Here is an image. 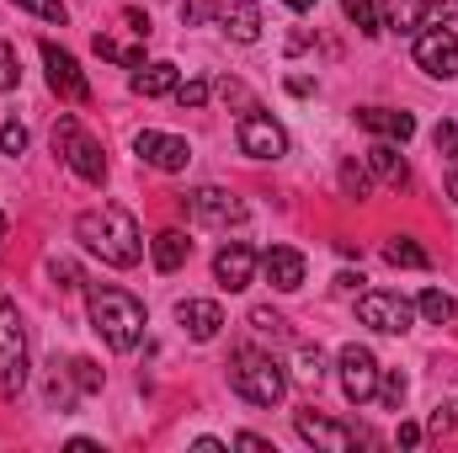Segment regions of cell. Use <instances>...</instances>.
Here are the masks:
<instances>
[{
	"label": "cell",
	"instance_id": "74e56055",
	"mask_svg": "<svg viewBox=\"0 0 458 453\" xmlns=\"http://www.w3.org/2000/svg\"><path fill=\"white\" fill-rule=\"evenodd\" d=\"M48 272H54V283H59V288H81V267H75V261H59V256H54V261H48Z\"/></svg>",
	"mask_w": 458,
	"mask_h": 453
},
{
	"label": "cell",
	"instance_id": "f6af8a7d",
	"mask_svg": "<svg viewBox=\"0 0 458 453\" xmlns=\"http://www.w3.org/2000/svg\"><path fill=\"white\" fill-rule=\"evenodd\" d=\"M192 449H198V453H225V443H219V438H198Z\"/></svg>",
	"mask_w": 458,
	"mask_h": 453
},
{
	"label": "cell",
	"instance_id": "9a60e30c",
	"mask_svg": "<svg viewBox=\"0 0 458 453\" xmlns=\"http://www.w3.org/2000/svg\"><path fill=\"white\" fill-rule=\"evenodd\" d=\"M261 272H267V283H272L277 294H293V288H304V251H293V245H267V251H261Z\"/></svg>",
	"mask_w": 458,
	"mask_h": 453
},
{
	"label": "cell",
	"instance_id": "ffe728a7",
	"mask_svg": "<svg viewBox=\"0 0 458 453\" xmlns=\"http://www.w3.org/2000/svg\"><path fill=\"white\" fill-rule=\"evenodd\" d=\"M187 256H192V240H187L182 229H160V235L149 240V261H155V272H182Z\"/></svg>",
	"mask_w": 458,
	"mask_h": 453
},
{
	"label": "cell",
	"instance_id": "484cf974",
	"mask_svg": "<svg viewBox=\"0 0 458 453\" xmlns=\"http://www.w3.org/2000/svg\"><path fill=\"white\" fill-rule=\"evenodd\" d=\"M91 43H97V54H102V59H117L123 70H144V48H123V43H113L107 32H97Z\"/></svg>",
	"mask_w": 458,
	"mask_h": 453
},
{
	"label": "cell",
	"instance_id": "ee69618b",
	"mask_svg": "<svg viewBox=\"0 0 458 453\" xmlns=\"http://www.w3.org/2000/svg\"><path fill=\"white\" fill-rule=\"evenodd\" d=\"M48 400H54V406H59V411H64V406H70V389H64V384H59V379H54V384H48Z\"/></svg>",
	"mask_w": 458,
	"mask_h": 453
},
{
	"label": "cell",
	"instance_id": "30bf717a",
	"mask_svg": "<svg viewBox=\"0 0 458 453\" xmlns=\"http://www.w3.org/2000/svg\"><path fill=\"white\" fill-rule=\"evenodd\" d=\"M416 70H427L432 81H454L458 75V32L454 27L416 32Z\"/></svg>",
	"mask_w": 458,
	"mask_h": 453
},
{
	"label": "cell",
	"instance_id": "603a6c76",
	"mask_svg": "<svg viewBox=\"0 0 458 453\" xmlns=\"http://www.w3.org/2000/svg\"><path fill=\"white\" fill-rule=\"evenodd\" d=\"M384 27L389 32H421L427 27V0H389L384 5Z\"/></svg>",
	"mask_w": 458,
	"mask_h": 453
},
{
	"label": "cell",
	"instance_id": "8fae6325",
	"mask_svg": "<svg viewBox=\"0 0 458 453\" xmlns=\"http://www.w3.org/2000/svg\"><path fill=\"white\" fill-rule=\"evenodd\" d=\"M43 70H48V91L59 102H91V81L75 64V54H64L59 43H43Z\"/></svg>",
	"mask_w": 458,
	"mask_h": 453
},
{
	"label": "cell",
	"instance_id": "52a82bcc",
	"mask_svg": "<svg viewBox=\"0 0 458 453\" xmlns=\"http://www.w3.org/2000/svg\"><path fill=\"white\" fill-rule=\"evenodd\" d=\"M234 139H240V155H250V160H283L288 155V128L272 113H261V107H250V113L240 117Z\"/></svg>",
	"mask_w": 458,
	"mask_h": 453
},
{
	"label": "cell",
	"instance_id": "6da1fadb",
	"mask_svg": "<svg viewBox=\"0 0 458 453\" xmlns=\"http://www.w3.org/2000/svg\"><path fill=\"white\" fill-rule=\"evenodd\" d=\"M75 240L102 256L107 267H139L144 261V235H139V219L123 209V203H102V209H86L75 219Z\"/></svg>",
	"mask_w": 458,
	"mask_h": 453
},
{
	"label": "cell",
	"instance_id": "4dcf8cb0",
	"mask_svg": "<svg viewBox=\"0 0 458 453\" xmlns=\"http://www.w3.org/2000/svg\"><path fill=\"white\" fill-rule=\"evenodd\" d=\"M299 379L304 384H320L326 379V352L320 346H299Z\"/></svg>",
	"mask_w": 458,
	"mask_h": 453
},
{
	"label": "cell",
	"instance_id": "2e32d148",
	"mask_svg": "<svg viewBox=\"0 0 458 453\" xmlns=\"http://www.w3.org/2000/svg\"><path fill=\"white\" fill-rule=\"evenodd\" d=\"M405 144H394V139H378L368 155H362V166L373 171V182H384V187H405L411 182V166H405V155H400Z\"/></svg>",
	"mask_w": 458,
	"mask_h": 453
},
{
	"label": "cell",
	"instance_id": "7dc6e473",
	"mask_svg": "<svg viewBox=\"0 0 458 453\" xmlns=\"http://www.w3.org/2000/svg\"><path fill=\"white\" fill-rule=\"evenodd\" d=\"M448 198H454V203H458V171H454V182H448Z\"/></svg>",
	"mask_w": 458,
	"mask_h": 453
},
{
	"label": "cell",
	"instance_id": "d6a6232c",
	"mask_svg": "<svg viewBox=\"0 0 458 453\" xmlns=\"http://www.w3.org/2000/svg\"><path fill=\"white\" fill-rule=\"evenodd\" d=\"M11 5H21V11H32V16H43V21H54V27H64V0H11Z\"/></svg>",
	"mask_w": 458,
	"mask_h": 453
},
{
	"label": "cell",
	"instance_id": "8992f818",
	"mask_svg": "<svg viewBox=\"0 0 458 453\" xmlns=\"http://www.w3.org/2000/svg\"><path fill=\"white\" fill-rule=\"evenodd\" d=\"M357 321L373 326V331H384V337H405L416 326V304L400 299V294H389V288H373V294H357Z\"/></svg>",
	"mask_w": 458,
	"mask_h": 453
},
{
	"label": "cell",
	"instance_id": "ab89813d",
	"mask_svg": "<svg viewBox=\"0 0 458 453\" xmlns=\"http://www.w3.org/2000/svg\"><path fill=\"white\" fill-rule=\"evenodd\" d=\"M234 449H250V453H272V443L261 432H234Z\"/></svg>",
	"mask_w": 458,
	"mask_h": 453
},
{
	"label": "cell",
	"instance_id": "4fadbf2b",
	"mask_svg": "<svg viewBox=\"0 0 458 453\" xmlns=\"http://www.w3.org/2000/svg\"><path fill=\"white\" fill-rule=\"evenodd\" d=\"M293 427H299L304 443H315L320 453H352L357 443H362L357 427H342V422H331V416H320V411H299Z\"/></svg>",
	"mask_w": 458,
	"mask_h": 453
},
{
	"label": "cell",
	"instance_id": "277c9868",
	"mask_svg": "<svg viewBox=\"0 0 458 453\" xmlns=\"http://www.w3.org/2000/svg\"><path fill=\"white\" fill-rule=\"evenodd\" d=\"M54 155H59L86 187H102V182H107V155H102V144H97L75 117H59V123H54Z\"/></svg>",
	"mask_w": 458,
	"mask_h": 453
},
{
	"label": "cell",
	"instance_id": "ba28073f",
	"mask_svg": "<svg viewBox=\"0 0 458 453\" xmlns=\"http://www.w3.org/2000/svg\"><path fill=\"white\" fill-rule=\"evenodd\" d=\"M187 219L192 225H208V229H229V225H245V203L229 192V187H198L182 198Z\"/></svg>",
	"mask_w": 458,
	"mask_h": 453
},
{
	"label": "cell",
	"instance_id": "bcb514c9",
	"mask_svg": "<svg viewBox=\"0 0 458 453\" xmlns=\"http://www.w3.org/2000/svg\"><path fill=\"white\" fill-rule=\"evenodd\" d=\"M288 11H315V0H283Z\"/></svg>",
	"mask_w": 458,
	"mask_h": 453
},
{
	"label": "cell",
	"instance_id": "d590c367",
	"mask_svg": "<svg viewBox=\"0 0 458 453\" xmlns=\"http://www.w3.org/2000/svg\"><path fill=\"white\" fill-rule=\"evenodd\" d=\"M437 155H448V166H458V123H437Z\"/></svg>",
	"mask_w": 458,
	"mask_h": 453
},
{
	"label": "cell",
	"instance_id": "7402d4cb",
	"mask_svg": "<svg viewBox=\"0 0 458 453\" xmlns=\"http://www.w3.org/2000/svg\"><path fill=\"white\" fill-rule=\"evenodd\" d=\"M384 261L389 267H405V272H427L432 267V256L411 240V235H389V245H384Z\"/></svg>",
	"mask_w": 458,
	"mask_h": 453
},
{
	"label": "cell",
	"instance_id": "44dd1931",
	"mask_svg": "<svg viewBox=\"0 0 458 453\" xmlns=\"http://www.w3.org/2000/svg\"><path fill=\"white\" fill-rule=\"evenodd\" d=\"M176 81H182V70L171 64V59H155V64H144V70H133V97H171L176 91Z\"/></svg>",
	"mask_w": 458,
	"mask_h": 453
},
{
	"label": "cell",
	"instance_id": "d6986e66",
	"mask_svg": "<svg viewBox=\"0 0 458 453\" xmlns=\"http://www.w3.org/2000/svg\"><path fill=\"white\" fill-rule=\"evenodd\" d=\"M357 123L378 139H394V144H411L416 139V117L411 113H394V107H357Z\"/></svg>",
	"mask_w": 458,
	"mask_h": 453
},
{
	"label": "cell",
	"instance_id": "ac0fdd59",
	"mask_svg": "<svg viewBox=\"0 0 458 453\" xmlns=\"http://www.w3.org/2000/svg\"><path fill=\"white\" fill-rule=\"evenodd\" d=\"M176 321H182V331L192 341H214L219 326H225V310H219L214 299H182V304H176Z\"/></svg>",
	"mask_w": 458,
	"mask_h": 453
},
{
	"label": "cell",
	"instance_id": "b9f144b4",
	"mask_svg": "<svg viewBox=\"0 0 458 453\" xmlns=\"http://www.w3.org/2000/svg\"><path fill=\"white\" fill-rule=\"evenodd\" d=\"M336 294H362V272H336Z\"/></svg>",
	"mask_w": 458,
	"mask_h": 453
},
{
	"label": "cell",
	"instance_id": "d4e9b609",
	"mask_svg": "<svg viewBox=\"0 0 458 453\" xmlns=\"http://www.w3.org/2000/svg\"><path fill=\"white\" fill-rule=\"evenodd\" d=\"M342 11H346V21H352L362 38H378V32H384V21H378V5H373V0H342Z\"/></svg>",
	"mask_w": 458,
	"mask_h": 453
},
{
	"label": "cell",
	"instance_id": "e0dca14e",
	"mask_svg": "<svg viewBox=\"0 0 458 453\" xmlns=\"http://www.w3.org/2000/svg\"><path fill=\"white\" fill-rule=\"evenodd\" d=\"M219 27L234 43H256L261 38V0H219Z\"/></svg>",
	"mask_w": 458,
	"mask_h": 453
},
{
	"label": "cell",
	"instance_id": "f35d334b",
	"mask_svg": "<svg viewBox=\"0 0 458 453\" xmlns=\"http://www.w3.org/2000/svg\"><path fill=\"white\" fill-rule=\"evenodd\" d=\"M214 11H219L214 0H182V21H187V27H198V21H208Z\"/></svg>",
	"mask_w": 458,
	"mask_h": 453
},
{
	"label": "cell",
	"instance_id": "1f68e13d",
	"mask_svg": "<svg viewBox=\"0 0 458 453\" xmlns=\"http://www.w3.org/2000/svg\"><path fill=\"white\" fill-rule=\"evenodd\" d=\"M21 86V64H16V48L0 38V91H16Z\"/></svg>",
	"mask_w": 458,
	"mask_h": 453
},
{
	"label": "cell",
	"instance_id": "cb8c5ba5",
	"mask_svg": "<svg viewBox=\"0 0 458 453\" xmlns=\"http://www.w3.org/2000/svg\"><path fill=\"white\" fill-rule=\"evenodd\" d=\"M416 315H421V321H432V326H448V321L458 315V299H454V294H443V288H427V294L416 299Z\"/></svg>",
	"mask_w": 458,
	"mask_h": 453
},
{
	"label": "cell",
	"instance_id": "9c48e42d",
	"mask_svg": "<svg viewBox=\"0 0 458 453\" xmlns=\"http://www.w3.org/2000/svg\"><path fill=\"white\" fill-rule=\"evenodd\" d=\"M336 368H342V389H346V400H352V406H368V400L378 395V373H384V368H378V357H373L368 346H357V341L342 346Z\"/></svg>",
	"mask_w": 458,
	"mask_h": 453
},
{
	"label": "cell",
	"instance_id": "f1b7e54d",
	"mask_svg": "<svg viewBox=\"0 0 458 453\" xmlns=\"http://www.w3.org/2000/svg\"><path fill=\"white\" fill-rule=\"evenodd\" d=\"M405 389H411L405 373H378V395H373V400H378L384 411H400V406H405Z\"/></svg>",
	"mask_w": 458,
	"mask_h": 453
},
{
	"label": "cell",
	"instance_id": "5bb4252c",
	"mask_svg": "<svg viewBox=\"0 0 458 453\" xmlns=\"http://www.w3.org/2000/svg\"><path fill=\"white\" fill-rule=\"evenodd\" d=\"M256 267H261V256L245 240H229V245H219V256H214V278H219V288H229V294L250 288L256 283Z\"/></svg>",
	"mask_w": 458,
	"mask_h": 453
},
{
	"label": "cell",
	"instance_id": "c3c4849f",
	"mask_svg": "<svg viewBox=\"0 0 458 453\" xmlns=\"http://www.w3.org/2000/svg\"><path fill=\"white\" fill-rule=\"evenodd\" d=\"M0 240H5V214H0Z\"/></svg>",
	"mask_w": 458,
	"mask_h": 453
},
{
	"label": "cell",
	"instance_id": "8d00e7d4",
	"mask_svg": "<svg viewBox=\"0 0 458 453\" xmlns=\"http://www.w3.org/2000/svg\"><path fill=\"white\" fill-rule=\"evenodd\" d=\"M458 16V0H427V27H448Z\"/></svg>",
	"mask_w": 458,
	"mask_h": 453
},
{
	"label": "cell",
	"instance_id": "e575fe53",
	"mask_svg": "<svg viewBox=\"0 0 458 453\" xmlns=\"http://www.w3.org/2000/svg\"><path fill=\"white\" fill-rule=\"evenodd\" d=\"M21 150H27V128H21L16 117H11V123H0V155H11V160H16Z\"/></svg>",
	"mask_w": 458,
	"mask_h": 453
},
{
	"label": "cell",
	"instance_id": "836d02e7",
	"mask_svg": "<svg viewBox=\"0 0 458 453\" xmlns=\"http://www.w3.org/2000/svg\"><path fill=\"white\" fill-rule=\"evenodd\" d=\"M250 326H256L261 337H272V341H283V337H288V321H283L277 310H250Z\"/></svg>",
	"mask_w": 458,
	"mask_h": 453
},
{
	"label": "cell",
	"instance_id": "5b68a950",
	"mask_svg": "<svg viewBox=\"0 0 458 453\" xmlns=\"http://www.w3.org/2000/svg\"><path fill=\"white\" fill-rule=\"evenodd\" d=\"M27 389V331L16 304L0 294V400H16Z\"/></svg>",
	"mask_w": 458,
	"mask_h": 453
},
{
	"label": "cell",
	"instance_id": "7bdbcfd3",
	"mask_svg": "<svg viewBox=\"0 0 458 453\" xmlns=\"http://www.w3.org/2000/svg\"><path fill=\"white\" fill-rule=\"evenodd\" d=\"M123 16H128V27H133L139 38H149V16H144V11H123Z\"/></svg>",
	"mask_w": 458,
	"mask_h": 453
},
{
	"label": "cell",
	"instance_id": "7a4b0ae2",
	"mask_svg": "<svg viewBox=\"0 0 458 453\" xmlns=\"http://www.w3.org/2000/svg\"><path fill=\"white\" fill-rule=\"evenodd\" d=\"M86 315H91V331L107 341L113 352H133L144 341V326H149L144 304L128 288H91L86 294Z\"/></svg>",
	"mask_w": 458,
	"mask_h": 453
},
{
	"label": "cell",
	"instance_id": "83f0119b",
	"mask_svg": "<svg viewBox=\"0 0 458 453\" xmlns=\"http://www.w3.org/2000/svg\"><path fill=\"white\" fill-rule=\"evenodd\" d=\"M70 379H75V389H81V395H97V389L107 384V373H102L91 357H75V363H70Z\"/></svg>",
	"mask_w": 458,
	"mask_h": 453
},
{
	"label": "cell",
	"instance_id": "4316f807",
	"mask_svg": "<svg viewBox=\"0 0 458 453\" xmlns=\"http://www.w3.org/2000/svg\"><path fill=\"white\" fill-rule=\"evenodd\" d=\"M368 187H373V171H368V166H357V160H346V166H342V192L352 198V203H362V198H368Z\"/></svg>",
	"mask_w": 458,
	"mask_h": 453
},
{
	"label": "cell",
	"instance_id": "7c38bea8",
	"mask_svg": "<svg viewBox=\"0 0 458 453\" xmlns=\"http://www.w3.org/2000/svg\"><path fill=\"white\" fill-rule=\"evenodd\" d=\"M133 155H139L144 166H155V171H187L192 144H187V139H176V133L144 128V133H133Z\"/></svg>",
	"mask_w": 458,
	"mask_h": 453
},
{
	"label": "cell",
	"instance_id": "3957f363",
	"mask_svg": "<svg viewBox=\"0 0 458 453\" xmlns=\"http://www.w3.org/2000/svg\"><path fill=\"white\" fill-rule=\"evenodd\" d=\"M229 384H234V395L250 400V406H277V400L288 395V373H283L267 352H250V346L234 352V363H229Z\"/></svg>",
	"mask_w": 458,
	"mask_h": 453
},
{
	"label": "cell",
	"instance_id": "60d3db41",
	"mask_svg": "<svg viewBox=\"0 0 458 453\" xmlns=\"http://www.w3.org/2000/svg\"><path fill=\"white\" fill-rule=\"evenodd\" d=\"M394 443H400V449H416V443H421V427H416V422H400Z\"/></svg>",
	"mask_w": 458,
	"mask_h": 453
},
{
	"label": "cell",
	"instance_id": "f546056e",
	"mask_svg": "<svg viewBox=\"0 0 458 453\" xmlns=\"http://www.w3.org/2000/svg\"><path fill=\"white\" fill-rule=\"evenodd\" d=\"M208 91H214V86H208L203 75H187V81H176V91H171V97H176V107H203V102H208Z\"/></svg>",
	"mask_w": 458,
	"mask_h": 453
}]
</instances>
